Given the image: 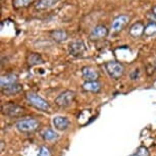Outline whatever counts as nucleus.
<instances>
[{
	"label": "nucleus",
	"mask_w": 156,
	"mask_h": 156,
	"mask_svg": "<svg viewBox=\"0 0 156 156\" xmlns=\"http://www.w3.org/2000/svg\"><path fill=\"white\" fill-rule=\"evenodd\" d=\"M53 126L58 131H66L69 126V120L64 116H55L53 119Z\"/></svg>",
	"instance_id": "9b49d317"
},
{
	"label": "nucleus",
	"mask_w": 156,
	"mask_h": 156,
	"mask_svg": "<svg viewBox=\"0 0 156 156\" xmlns=\"http://www.w3.org/2000/svg\"><path fill=\"white\" fill-rule=\"evenodd\" d=\"M34 0H13L12 4L14 8H23V7H27Z\"/></svg>",
	"instance_id": "aec40b11"
},
{
	"label": "nucleus",
	"mask_w": 156,
	"mask_h": 156,
	"mask_svg": "<svg viewBox=\"0 0 156 156\" xmlns=\"http://www.w3.org/2000/svg\"><path fill=\"white\" fill-rule=\"evenodd\" d=\"M75 99L76 93L73 91L66 90L55 98V104L60 108H66L72 105V103L75 101Z\"/></svg>",
	"instance_id": "7ed1b4c3"
},
{
	"label": "nucleus",
	"mask_w": 156,
	"mask_h": 156,
	"mask_svg": "<svg viewBox=\"0 0 156 156\" xmlns=\"http://www.w3.org/2000/svg\"><path fill=\"white\" fill-rule=\"evenodd\" d=\"M153 12H154V14H156V5L153 7Z\"/></svg>",
	"instance_id": "5701e85b"
},
{
	"label": "nucleus",
	"mask_w": 156,
	"mask_h": 156,
	"mask_svg": "<svg viewBox=\"0 0 156 156\" xmlns=\"http://www.w3.org/2000/svg\"><path fill=\"white\" fill-rule=\"evenodd\" d=\"M105 69L110 76V78L114 80H119L120 79L125 73V67L122 63L117 62V61H108L105 63Z\"/></svg>",
	"instance_id": "39448f33"
},
{
	"label": "nucleus",
	"mask_w": 156,
	"mask_h": 156,
	"mask_svg": "<svg viewBox=\"0 0 156 156\" xmlns=\"http://www.w3.org/2000/svg\"><path fill=\"white\" fill-rule=\"evenodd\" d=\"M22 91H23V87H22V85L19 83H14V84L8 85L6 87L1 88V92L5 96L16 95V94H19L20 92H22Z\"/></svg>",
	"instance_id": "9d476101"
},
{
	"label": "nucleus",
	"mask_w": 156,
	"mask_h": 156,
	"mask_svg": "<svg viewBox=\"0 0 156 156\" xmlns=\"http://www.w3.org/2000/svg\"><path fill=\"white\" fill-rule=\"evenodd\" d=\"M56 2H57V0H39V1L37 2L36 8L40 10L47 9V8L51 7L52 5L54 3H56Z\"/></svg>",
	"instance_id": "f3484780"
},
{
	"label": "nucleus",
	"mask_w": 156,
	"mask_h": 156,
	"mask_svg": "<svg viewBox=\"0 0 156 156\" xmlns=\"http://www.w3.org/2000/svg\"><path fill=\"white\" fill-rule=\"evenodd\" d=\"M16 83V76L14 75H6L1 76V80H0V86L1 88L6 87L8 85Z\"/></svg>",
	"instance_id": "dca6fc26"
},
{
	"label": "nucleus",
	"mask_w": 156,
	"mask_h": 156,
	"mask_svg": "<svg viewBox=\"0 0 156 156\" xmlns=\"http://www.w3.org/2000/svg\"><path fill=\"white\" fill-rule=\"evenodd\" d=\"M82 76L86 82H93L98 80L99 73L92 66H84L82 69Z\"/></svg>",
	"instance_id": "6e6552de"
},
{
	"label": "nucleus",
	"mask_w": 156,
	"mask_h": 156,
	"mask_svg": "<svg viewBox=\"0 0 156 156\" xmlns=\"http://www.w3.org/2000/svg\"><path fill=\"white\" fill-rule=\"evenodd\" d=\"M42 137H43V139L45 141H49V142H51V141H54V140L57 139L58 134L55 133L53 129H47L42 133Z\"/></svg>",
	"instance_id": "a211bd4d"
},
{
	"label": "nucleus",
	"mask_w": 156,
	"mask_h": 156,
	"mask_svg": "<svg viewBox=\"0 0 156 156\" xmlns=\"http://www.w3.org/2000/svg\"><path fill=\"white\" fill-rule=\"evenodd\" d=\"M129 20V17L128 16H126V14H122V16H117L112 22V25H111V33L116 34V33H119V32H120L126 26Z\"/></svg>",
	"instance_id": "0eeeda50"
},
{
	"label": "nucleus",
	"mask_w": 156,
	"mask_h": 156,
	"mask_svg": "<svg viewBox=\"0 0 156 156\" xmlns=\"http://www.w3.org/2000/svg\"><path fill=\"white\" fill-rule=\"evenodd\" d=\"M129 156H150V153L145 146H140L139 148L136 150V152Z\"/></svg>",
	"instance_id": "412c9836"
},
{
	"label": "nucleus",
	"mask_w": 156,
	"mask_h": 156,
	"mask_svg": "<svg viewBox=\"0 0 156 156\" xmlns=\"http://www.w3.org/2000/svg\"><path fill=\"white\" fill-rule=\"evenodd\" d=\"M38 156H51V153H50V150L45 146H42L39 150V154Z\"/></svg>",
	"instance_id": "4be33fe9"
},
{
	"label": "nucleus",
	"mask_w": 156,
	"mask_h": 156,
	"mask_svg": "<svg viewBox=\"0 0 156 156\" xmlns=\"http://www.w3.org/2000/svg\"><path fill=\"white\" fill-rule=\"evenodd\" d=\"M26 99H27V101L29 102V104L35 107L36 109L47 111L50 107L47 100H45L41 96L37 95V94H35V93H28L27 95H26Z\"/></svg>",
	"instance_id": "f03ea898"
},
{
	"label": "nucleus",
	"mask_w": 156,
	"mask_h": 156,
	"mask_svg": "<svg viewBox=\"0 0 156 156\" xmlns=\"http://www.w3.org/2000/svg\"><path fill=\"white\" fill-rule=\"evenodd\" d=\"M16 126L20 133L30 134L34 133L39 129L40 122L35 119H23L16 122Z\"/></svg>",
	"instance_id": "f257e3e1"
},
{
	"label": "nucleus",
	"mask_w": 156,
	"mask_h": 156,
	"mask_svg": "<svg viewBox=\"0 0 156 156\" xmlns=\"http://www.w3.org/2000/svg\"><path fill=\"white\" fill-rule=\"evenodd\" d=\"M83 89L87 92L91 93H98L101 91V84L98 81L93 82H85L83 84Z\"/></svg>",
	"instance_id": "ddd939ff"
},
{
	"label": "nucleus",
	"mask_w": 156,
	"mask_h": 156,
	"mask_svg": "<svg viewBox=\"0 0 156 156\" xmlns=\"http://www.w3.org/2000/svg\"><path fill=\"white\" fill-rule=\"evenodd\" d=\"M144 25L142 23H135L129 29V35L134 38H139L141 35L144 34Z\"/></svg>",
	"instance_id": "4468645a"
},
{
	"label": "nucleus",
	"mask_w": 156,
	"mask_h": 156,
	"mask_svg": "<svg viewBox=\"0 0 156 156\" xmlns=\"http://www.w3.org/2000/svg\"><path fill=\"white\" fill-rule=\"evenodd\" d=\"M50 37H51L55 42L62 43L69 38V35H67V33L64 30H53L50 32Z\"/></svg>",
	"instance_id": "f8f14e48"
},
{
	"label": "nucleus",
	"mask_w": 156,
	"mask_h": 156,
	"mask_svg": "<svg viewBox=\"0 0 156 156\" xmlns=\"http://www.w3.org/2000/svg\"><path fill=\"white\" fill-rule=\"evenodd\" d=\"M1 110H2V113L4 115H7L9 117H20L23 115H25L26 111L25 109L20 106V105L16 104V103H6V104H3L1 107Z\"/></svg>",
	"instance_id": "20e7f679"
},
{
	"label": "nucleus",
	"mask_w": 156,
	"mask_h": 156,
	"mask_svg": "<svg viewBox=\"0 0 156 156\" xmlns=\"http://www.w3.org/2000/svg\"><path fill=\"white\" fill-rule=\"evenodd\" d=\"M27 62L29 64V66H37V64L44 63V59L40 54L30 53L27 56Z\"/></svg>",
	"instance_id": "2eb2a0df"
},
{
	"label": "nucleus",
	"mask_w": 156,
	"mask_h": 156,
	"mask_svg": "<svg viewBox=\"0 0 156 156\" xmlns=\"http://www.w3.org/2000/svg\"><path fill=\"white\" fill-rule=\"evenodd\" d=\"M86 51V45L82 40H76L69 43V52L73 56H82Z\"/></svg>",
	"instance_id": "423d86ee"
},
{
	"label": "nucleus",
	"mask_w": 156,
	"mask_h": 156,
	"mask_svg": "<svg viewBox=\"0 0 156 156\" xmlns=\"http://www.w3.org/2000/svg\"><path fill=\"white\" fill-rule=\"evenodd\" d=\"M144 34L146 35L147 37H152L156 35V23H150L145 27V30H144Z\"/></svg>",
	"instance_id": "6ab92c4d"
},
{
	"label": "nucleus",
	"mask_w": 156,
	"mask_h": 156,
	"mask_svg": "<svg viewBox=\"0 0 156 156\" xmlns=\"http://www.w3.org/2000/svg\"><path fill=\"white\" fill-rule=\"evenodd\" d=\"M107 34H108V30L106 29V27L100 25L93 29L90 34V38L91 40H100L106 37Z\"/></svg>",
	"instance_id": "1a4fd4ad"
}]
</instances>
